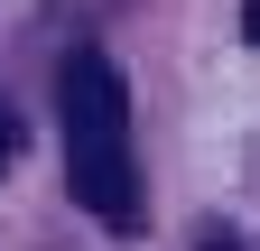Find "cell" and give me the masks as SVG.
<instances>
[{"label": "cell", "mask_w": 260, "mask_h": 251, "mask_svg": "<svg viewBox=\"0 0 260 251\" xmlns=\"http://www.w3.org/2000/svg\"><path fill=\"white\" fill-rule=\"evenodd\" d=\"M10 149H19V121H10V103H0V168H10Z\"/></svg>", "instance_id": "3957f363"}, {"label": "cell", "mask_w": 260, "mask_h": 251, "mask_svg": "<svg viewBox=\"0 0 260 251\" xmlns=\"http://www.w3.org/2000/svg\"><path fill=\"white\" fill-rule=\"evenodd\" d=\"M242 28H251V47H260V0H251V10H242Z\"/></svg>", "instance_id": "277c9868"}, {"label": "cell", "mask_w": 260, "mask_h": 251, "mask_svg": "<svg viewBox=\"0 0 260 251\" xmlns=\"http://www.w3.org/2000/svg\"><path fill=\"white\" fill-rule=\"evenodd\" d=\"M195 251H242V242L223 233V224H205V233H195Z\"/></svg>", "instance_id": "7a4b0ae2"}, {"label": "cell", "mask_w": 260, "mask_h": 251, "mask_svg": "<svg viewBox=\"0 0 260 251\" xmlns=\"http://www.w3.org/2000/svg\"><path fill=\"white\" fill-rule=\"evenodd\" d=\"M56 131H65V186L93 224L140 233V149H130V84L103 47H75L56 66Z\"/></svg>", "instance_id": "6da1fadb"}]
</instances>
